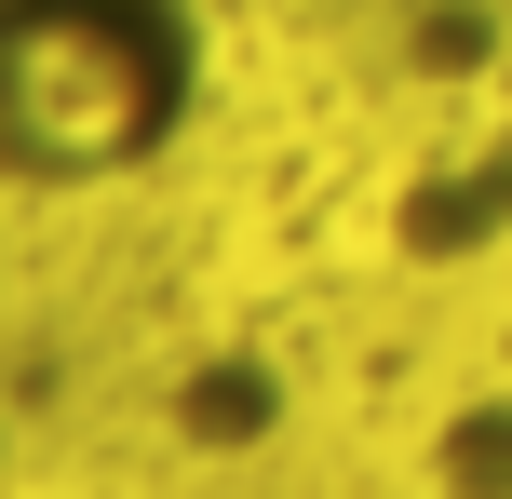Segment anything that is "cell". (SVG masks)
<instances>
[{
  "label": "cell",
  "instance_id": "6da1fadb",
  "mask_svg": "<svg viewBox=\"0 0 512 499\" xmlns=\"http://www.w3.org/2000/svg\"><path fill=\"white\" fill-rule=\"evenodd\" d=\"M189 95H203L189 0H0V176H122L189 122Z\"/></svg>",
  "mask_w": 512,
  "mask_h": 499
},
{
  "label": "cell",
  "instance_id": "7a4b0ae2",
  "mask_svg": "<svg viewBox=\"0 0 512 499\" xmlns=\"http://www.w3.org/2000/svg\"><path fill=\"white\" fill-rule=\"evenodd\" d=\"M445 486L459 499H512V405H472V419L445 432Z\"/></svg>",
  "mask_w": 512,
  "mask_h": 499
}]
</instances>
